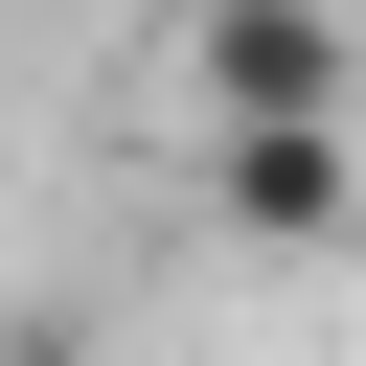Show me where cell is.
Here are the masks:
<instances>
[{"label":"cell","mask_w":366,"mask_h":366,"mask_svg":"<svg viewBox=\"0 0 366 366\" xmlns=\"http://www.w3.org/2000/svg\"><path fill=\"white\" fill-rule=\"evenodd\" d=\"M206 206L252 252H343L366 229V137H206Z\"/></svg>","instance_id":"obj_2"},{"label":"cell","mask_w":366,"mask_h":366,"mask_svg":"<svg viewBox=\"0 0 366 366\" xmlns=\"http://www.w3.org/2000/svg\"><path fill=\"white\" fill-rule=\"evenodd\" d=\"M23 366H69V343H23Z\"/></svg>","instance_id":"obj_3"},{"label":"cell","mask_w":366,"mask_h":366,"mask_svg":"<svg viewBox=\"0 0 366 366\" xmlns=\"http://www.w3.org/2000/svg\"><path fill=\"white\" fill-rule=\"evenodd\" d=\"M183 114H206V137H366V23H320V0H206V23H183Z\"/></svg>","instance_id":"obj_1"}]
</instances>
